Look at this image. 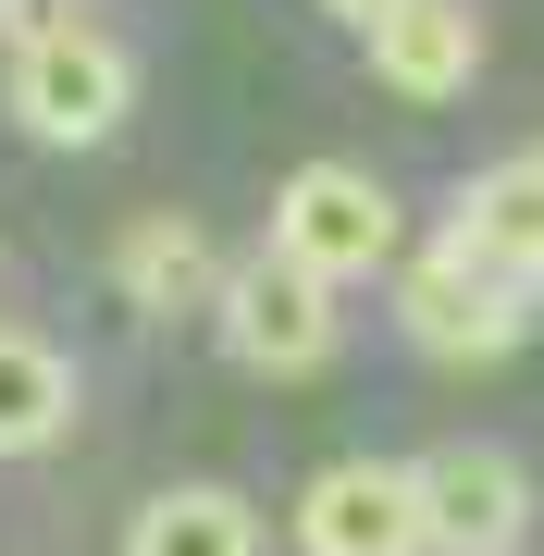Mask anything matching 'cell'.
Listing matches in <instances>:
<instances>
[{
  "label": "cell",
  "instance_id": "obj_7",
  "mask_svg": "<svg viewBox=\"0 0 544 556\" xmlns=\"http://www.w3.org/2000/svg\"><path fill=\"white\" fill-rule=\"evenodd\" d=\"M470 75H483V13H470V0H408V13L371 25V87L383 100L445 112Z\"/></svg>",
  "mask_w": 544,
  "mask_h": 556
},
{
  "label": "cell",
  "instance_id": "obj_1",
  "mask_svg": "<svg viewBox=\"0 0 544 556\" xmlns=\"http://www.w3.org/2000/svg\"><path fill=\"white\" fill-rule=\"evenodd\" d=\"M273 260H298L309 285H371L408 260V223H396V186L359 174V161H298L273 186Z\"/></svg>",
  "mask_w": 544,
  "mask_h": 556
},
{
  "label": "cell",
  "instance_id": "obj_4",
  "mask_svg": "<svg viewBox=\"0 0 544 556\" xmlns=\"http://www.w3.org/2000/svg\"><path fill=\"white\" fill-rule=\"evenodd\" d=\"M211 334L236 371H261V383H298V371H322L334 358V285H309L298 260H236L223 273V298H211Z\"/></svg>",
  "mask_w": 544,
  "mask_h": 556
},
{
  "label": "cell",
  "instance_id": "obj_12",
  "mask_svg": "<svg viewBox=\"0 0 544 556\" xmlns=\"http://www.w3.org/2000/svg\"><path fill=\"white\" fill-rule=\"evenodd\" d=\"M62 13H87V0H0V50H25V38H50Z\"/></svg>",
  "mask_w": 544,
  "mask_h": 556
},
{
  "label": "cell",
  "instance_id": "obj_6",
  "mask_svg": "<svg viewBox=\"0 0 544 556\" xmlns=\"http://www.w3.org/2000/svg\"><path fill=\"white\" fill-rule=\"evenodd\" d=\"M298 556H433V532H421V470L334 457V470L298 495Z\"/></svg>",
  "mask_w": 544,
  "mask_h": 556
},
{
  "label": "cell",
  "instance_id": "obj_11",
  "mask_svg": "<svg viewBox=\"0 0 544 556\" xmlns=\"http://www.w3.org/2000/svg\"><path fill=\"white\" fill-rule=\"evenodd\" d=\"M75 433V358L50 334H0V457H50Z\"/></svg>",
  "mask_w": 544,
  "mask_h": 556
},
{
  "label": "cell",
  "instance_id": "obj_8",
  "mask_svg": "<svg viewBox=\"0 0 544 556\" xmlns=\"http://www.w3.org/2000/svg\"><path fill=\"white\" fill-rule=\"evenodd\" d=\"M445 248H470V260H495V273L544 285V149L458 174V199H445Z\"/></svg>",
  "mask_w": 544,
  "mask_h": 556
},
{
  "label": "cell",
  "instance_id": "obj_10",
  "mask_svg": "<svg viewBox=\"0 0 544 556\" xmlns=\"http://www.w3.org/2000/svg\"><path fill=\"white\" fill-rule=\"evenodd\" d=\"M124 556H273V532L236 482H162L124 519Z\"/></svg>",
  "mask_w": 544,
  "mask_h": 556
},
{
  "label": "cell",
  "instance_id": "obj_5",
  "mask_svg": "<svg viewBox=\"0 0 544 556\" xmlns=\"http://www.w3.org/2000/svg\"><path fill=\"white\" fill-rule=\"evenodd\" d=\"M421 532H433V556H520L532 470L507 445H433L421 457Z\"/></svg>",
  "mask_w": 544,
  "mask_h": 556
},
{
  "label": "cell",
  "instance_id": "obj_9",
  "mask_svg": "<svg viewBox=\"0 0 544 556\" xmlns=\"http://www.w3.org/2000/svg\"><path fill=\"white\" fill-rule=\"evenodd\" d=\"M112 298L137 309V321H186L199 298H223V260H211V236L186 211H137L112 236Z\"/></svg>",
  "mask_w": 544,
  "mask_h": 556
},
{
  "label": "cell",
  "instance_id": "obj_13",
  "mask_svg": "<svg viewBox=\"0 0 544 556\" xmlns=\"http://www.w3.org/2000/svg\"><path fill=\"white\" fill-rule=\"evenodd\" d=\"M322 13H334V25H359V38H371V25H383V13H408V0H322Z\"/></svg>",
  "mask_w": 544,
  "mask_h": 556
},
{
  "label": "cell",
  "instance_id": "obj_3",
  "mask_svg": "<svg viewBox=\"0 0 544 556\" xmlns=\"http://www.w3.org/2000/svg\"><path fill=\"white\" fill-rule=\"evenodd\" d=\"M124 112H137V50H124L100 13H62L50 38L13 50V124L38 149H100Z\"/></svg>",
  "mask_w": 544,
  "mask_h": 556
},
{
  "label": "cell",
  "instance_id": "obj_2",
  "mask_svg": "<svg viewBox=\"0 0 544 556\" xmlns=\"http://www.w3.org/2000/svg\"><path fill=\"white\" fill-rule=\"evenodd\" d=\"M532 309H544V285L520 273H495V260H470V248H408L396 260V321H408V346L421 358H520L532 346Z\"/></svg>",
  "mask_w": 544,
  "mask_h": 556
}]
</instances>
